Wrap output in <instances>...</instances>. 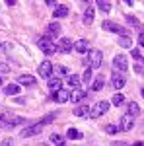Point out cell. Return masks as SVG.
<instances>
[{"label": "cell", "mask_w": 144, "mask_h": 146, "mask_svg": "<svg viewBox=\"0 0 144 146\" xmlns=\"http://www.w3.org/2000/svg\"><path fill=\"white\" fill-rule=\"evenodd\" d=\"M23 123H25V119L14 115V113H2V115H0V125L6 127V129H14V127L23 125Z\"/></svg>", "instance_id": "obj_1"}, {"label": "cell", "mask_w": 144, "mask_h": 146, "mask_svg": "<svg viewBox=\"0 0 144 146\" xmlns=\"http://www.w3.org/2000/svg\"><path fill=\"white\" fill-rule=\"evenodd\" d=\"M84 62H86V68H101V64H103V53L100 49H92L88 53V58Z\"/></svg>", "instance_id": "obj_2"}, {"label": "cell", "mask_w": 144, "mask_h": 146, "mask_svg": "<svg viewBox=\"0 0 144 146\" xmlns=\"http://www.w3.org/2000/svg\"><path fill=\"white\" fill-rule=\"evenodd\" d=\"M37 45H39V49H41V51H43L47 56H51V55H55V53H56L55 41H53L49 35H43V37H39V39H37Z\"/></svg>", "instance_id": "obj_3"}, {"label": "cell", "mask_w": 144, "mask_h": 146, "mask_svg": "<svg viewBox=\"0 0 144 146\" xmlns=\"http://www.w3.org/2000/svg\"><path fill=\"white\" fill-rule=\"evenodd\" d=\"M109 101H98V103H96V105H94V107H92V111H90V117H92V119H100L101 115H103V113H107V109H109Z\"/></svg>", "instance_id": "obj_4"}, {"label": "cell", "mask_w": 144, "mask_h": 146, "mask_svg": "<svg viewBox=\"0 0 144 146\" xmlns=\"http://www.w3.org/2000/svg\"><path fill=\"white\" fill-rule=\"evenodd\" d=\"M101 27L105 29V31H111V33H119V35H129V31L123 27V25H119V23H115V22H111V20H105V22L101 23Z\"/></svg>", "instance_id": "obj_5"}, {"label": "cell", "mask_w": 144, "mask_h": 146, "mask_svg": "<svg viewBox=\"0 0 144 146\" xmlns=\"http://www.w3.org/2000/svg\"><path fill=\"white\" fill-rule=\"evenodd\" d=\"M43 131V125H41V121H37V123H33V125H29V127H25L20 135L23 136V138H29V136H35V135H39Z\"/></svg>", "instance_id": "obj_6"}, {"label": "cell", "mask_w": 144, "mask_h": 146, "mask_svg": "<svg viewBox=\"0 0 144 146\" xmlns=\"http://www.w3.org/2000/svg\"><path fill=\"white\" fill-rule=\"evenodd\" d=\"M53 70H55L53 62H51V60H43V62H41V66H39V76H41V78H49V80H51Z\"/></svg>", "instance_id": "obj_7"}, {"label": "cell", "mask_w": 144, "mask_h": 146, "mask_svg": "<svg viewBox=\"0 0 144 146\" xmlns=\"http://www.w3.org/2000/svg\"><path fill=\"white\" fill-rule=\"evenodd\" d=\"M113 68H115V72H125L129 64H127V56L125 55H117L113 58Z\"/></svg>", "instance_id": "obj_8"}, {"label": "cell", "mask_w": 144, "mask_h": 146, "mask_svg": "<svg viewBox=\"0 0 144 146\" xmlns=\"http://www.w3.org/2000/svg\"><path fill=\"white\" fill-rule=\"evenodd\" d=\"M74 49V43H72V39H68V37H62L58 43H56V51L58 53H70Z\"/></svg>", "instance_id": "obj_9"}, {"label": "cell", "mask_w": 144, "mask_h": 146, "mask_svg": "<svg viewBox=\"0 0 144 146\" xmlns=\"http://www.w3.org/2000/svg\"><path fill=\"white\" fill-rule=\"evenodd\" d=\"M133 127H134V117L129 115V113H125L121 117V121H119V129L121 131H131Z\"/></svg>", "instance_id": "obj_10"}, {"label": "cell", "mask_w": 144, "mask_h": 146, "mask_svg": "<svg viewBox=\"0 0 144 146\" xmlns=\"http://www.w3.org/2000/svg\"><path fill=\"white\" fill-rule=\"evenodd\" d=\"M111 84H113V88H115V90H121L123 86L127 84L125 74H123V72H113V76H111Z\"/></svg>", "instance_id": "obj_11"}, {"label": "cell", "mask_w": 144, "mask_h": 146, "mask_svg": "<svg viewBox=\"0 0 144 146\" xmlns=\"http://www.w3.org/2000/svg\"><path fill=\"white\" fill-rule=\"evenodd\" d=\"M37 84V78H33L31 74H22L18 76V86H25V88H33Z\"/></svg>", "instance_id": "obj_12"}, {"label": "cell", "mask_w": 144, "mask_h": 146, "mask_svg": "<svg viewBox=\"0 0 144 146\" xmlns=\"http://www.w3.org/2000/svg\"><path fill=\"white\" fill-rule=\"evenodd\" d=\"M74 51H76V53H80V55H86V53H90L92 49H90L88 39H78L76 43H74Z\"/></svg>", "instance_id": "obj_13"}, {"label": "cell", "mask_w": 144, "mask_h": 146, "mask_svg": "<svg viewBox=\"0 0 144 146\" xmlns=\"http://www.w3.org/2000/svg\"><path fill=\"white\" fill-rule=\"evenodd\" d=\"M60 31H62V27H60V23H58V22H51L49 25H47V35H49L51 39H53V37H58Z\"/></svg>", "instance_id": "obj_14"}, {"label": "cell", "mask_w": 144, "mask_h": 146, "mask_svg": "<svg viewBox=\"0 0 144 146\" xmlns=\"http://www.w3.org/2000/svg\"><path fill=\"white\" fill-rule=\"evenodd\" d=\"M70 92L68 90H60L56 92V94H53V101H56V103H66V101H70Z\"/></svg>", "instance_id": "obj_15"}, {"label": "cell", "mask_w": 144, "mask_h": 146, "mask_svg": "<svg viewBox=\"0 0 144 146\" xmlns=\"http://www.w3.org/2000/svg\"><path fill=\"white\" fill-rule=\"evenodd\" d=\"M53 16H55V22H56V20H60V18H66V16H68V6L58 4V6L55 8V14H53Z\"/></svg>", "instance_id": "obj_16"}, {"label": "cell", "mask_w": 144, "mask_h": 146, "mask_svg": "<svg viewBox=\"0 0 144 146\" xmlns=\"http://www.w3.org/2000/svg\"><path fill=\"white\" fill-rule=\"evenodd\" d=\"M49 90L55 92V94H56V92H60V90H62V80H60V78H51V80H49Z\"/></svg>", "instance_id": "obj_17"}, {"label": "cell", "mask_w": 144, "mask_h": 146, "mask_svg": "<svg viewBox=\"0 0 144 146\" xmlns=\"http://www.w3.org/2000/svg\"><path fill=\"white\" fill-rule=\"evenodd\" d=\"M86 96H88V92H84V90H80V88H78V90L72 92L70 100H72V103H78V101H82V100H84Z\"/></svg>", "instance_id": "obj_18"}, {"label": "cell", "mask_w": 144, "mask_h": 146, "mask_svg": "<svg viewBox=\"0 0 144 146\" xmlns=\"http://www.w3.org/2000/svg\"><path fill=\"white\" fill-rule=\"evenodd\" d=\"M90 111H92V107H88V105H78L76 109H74V115L76 117H88Z\"/></svg>", "instance_id": "obj_19"}, {"label": "cell", "mask_w": 144, "mask_h": 146, "mask_svg": "<svg viewBox=\"0 0 144 146\" xmlns=\"http://www.w3.org/2000/svg\"><path fill=\"white\" fill-rule=\"evenodd\" d=\"M103 86H105V78H103V74H101V76H96L94 84H92V90H94V92H100Z\"/></svg>", "instance_id": "obj_20"}, {"label": "cell", "mask_w": 144, "mask_h": 146, "mask_svg": "<svg viewBox=\"0 0 144 146\" xmlns=\"http://www.w3.org/2000/svg\"><path fill=\"white\" fill-rule=\"evenodd\" d=\"M66 82H68V86H70V88H74V90L80 88V76H76V74H68Z\"/></svg>", "instance_id": "obj_21"}, {"label": "cell", "mask_w": 144, "mask_h": 146, "mask_svg": "<svg viewBox=\"0 0 144 146\" xmlns=\"http://www.w3.org/2000/svg\"><path fill=\"white\" fill-rule=\"evenodd\" d=\"M127 109H129V115H133V117H136L138 113H140V107H138V103H134V101H131L129 105H127Z\"/></svg>", "instance_id": "obj_22"}, {"label": "cell", "mask_w": 144, "mask_h": 146, "mask_svg": "<svg viewBox=\"0 0 144 146\" xmlns=\"http://www.w3.org/2000/svg\"><path fill=\"white\" fill-rule=\"evenodd\" d=\"M4 92H6L8 96H16V94H20V86H18V84H8V86L4 88Z\"/></svg>", "instance_id": "obj_23"}, {"label": "cell", "mask_w": 144, "mask_h": 146, "mask_svg": "<svg viewBox=\"0 0 144 146\" xmlns=\"http://www.w3.org/2000/svg\"><path fill=\"white\" fill-rule=\"evenodd\" d=\"M94 22V8H92V6H88V10L84 12V23H92Z\"/></svg>", "instance_id": "obj_24"}, {"label": "cell", "mask_w": 144, "mask_h": 146, "mask_svg": "<svg viewBox=\"0 0 144 146\" xmlns=\"http://www.w3.org/2000/svg\"><path fill=\"white\" fill-rule=\"evenodd\" d=\"M66 136L68 138H70V140H74V138H82V133H80V131H76V129H72V127H70V129H68L66 131Z\"/></svg>", "instance_id": "obj_25"}, {"label": "cell", "mask_w": 144, "mask_h": 146, "mask_svg": "<svg viewBox=\"0 0 144 146\" xmlns=\"http://www.w3.org/2000/svg\"><path fill=\"white\" fill-rule=\"evenodd\" d=\"M55 119H56V113H55V111H53V113H47V115H45L43 119H41V125H43V127H45V125L53 123Z\"/></svg>", "instance_id": "obj_26"}, {"label": "cell", "mask_w": 144, "mask_h": 146, "mask_svg": "<svg viewBox=\"0 0 144 146\" xmlns=\"http://www.w3.org/2000/svg\"><path fill=\"white\" fill-rule=\"evenodd\" d=\"M49 140L53 142L55 146H60V144H64V140H62V136L60 135H56V133H53V135L49 136Z\"/></svg>", "instance_id": "obj_27"}, {"label": "cell", "mask_w": 144, "mask_h": 146, "mask_svg": "<svg viewBox=\"0 0 144 146\" xmlns=\"http://www.w3.org/2000/svg\"><path fill=\"white\" fill-rule=\"evenodd\" d=\"M111 103H113V105H117V107L123 105V103H125V96H123V94H115V96H113V100H111Z\"/></svg>", "instance_id": "obj_28"}, {"label": "cell", "mask_w": 144, "mask_h": 146, "mask_svg": "<svg viewBox=\"0 0 144 146\" xmlns=\"http://www.w3.org/2000/svg\"><path fill=\"white\" fill-rule=\"evenodd\" d=\"M98 8H100L101 12H105V14H109L111 12V4L109 2H103V0H98Z\"/></svg>", "instance_id": "obj_29"}, {"label": "cell", "mask_w": 144, "mask_h": 146, "mask_svg": "<svg viewBox=\"0 0 144 146\" xmlns=\"http://www.w3.org/2000/svg\"><path fill=\"white\" fill-rule=\"evenodd\" d=\"M119 131H121V129H119L117 125H105V133H107V135H117Z\"/></svg>", "instance_id": "obj_30"}, {"label": "cell", "mask_w": 144, "mask_h": 146, "mask_svg": "<svg viewBox=\"0 0 144 146\" xmlns=\"http://www.w3.org/2000/svg\"><path fill=\"white\" fill-rule=\"evenodd\" d=\"M82 82H84V84H90V82H92V68H86V70H84Z\"/></svg>", "instance_id": "obj_31"}, {"label": "cell", "mask_w": 144, "mask_h": 146, "mask_svg": "<svg viewBox=\"0 0 144 146\" xmlns=\"http://www.w3.org/2000/svg\"><path fill=\"white\" fill-rule=\"evenodd\" d=\"M119 43H121V47H131V45H133V41H131V37H129V35L119 37Z\"/></svg>", "instance_id": "obj_32"}, {"label": "cell", "mask_w": 144, "mask_h": 146, "mask_svg": "<svg viewBox=\"0 0 144 146\" xmlns=\"http://www.w3.org/2000/svg\"><path fill=\"white\" fill-rule=\"evenodd\" d=\"M131 55H133V58L134 60H142V55H140V51L134 47V49H131Z\"/></svg>", "instance_id": "obj_33"}, {"label": "cell", "mask_w": 144, "mask_h": 146, "mask_svg": "<svg viewBox=\"0 0 144 146\" xmlns=\"http://www.w3.org/2000/svg\"><path fill=\"white\" fill-rule=\"evenodd\" d=\"M127 22L131 23V25H140V22H138L134 16H127Z\"/></svg>", "instance_id": "obj_34"}, {"label": "cell", "mask_w": 144, "mask_h": 146, "mask_svg": "<svg viewBox=\"0 0 144 146\" xmlns=\"http://www.w3.org/2000/svg\"><path fill=\"white\" fill-rule=\"evenodd\" d=\"M0 72H10V64H6V62H0Z\"/></svg>", "instance_id": "obj_35"}, {"label": "cell", "mask_w": 144, "mask_h": 146, "mask_svg": "<svg viewBox=\"0 0 144 146\" xmlns=\"http://www.w3.org/2000/svg\"><path fill=\"white\" fill-rule=\"evenodd\" d=\"M0 146H12V138H4V140H2V144Z\"/></svg>", "instance_id": "obj_36"}, {"label": "cell", "mask_w": 144, "mask_h": 146, "mask_svg": "<svg viewBox=\"0 0 144 146\" xmlns=\"http://www.w3.org/2000/svg\"><path fill=\"white\" fill-rule=\"evenodd\" d=\"M138 45H140V47H144V33H140V35H138Z\"/></svg>", "instance_id": "obj_37"}, {"label": "cell", "mask_w": 144, "mask_h": 146, "mask_svg": "<svg viewBox=\"0 0 144 146\" xmlns=\"http://www.w3.org/2000/svg\"><path fill=\"white\" fill-rule=\"evenodd\" d=\"M47 4H49V6H51V8H56V6H58V4H56L55 0H47Z\"/></svg>", "instance_id": "obj_38"}, {"label": "cell", "mask_w": 144, "mask_h": 146, "mask_svg": "<svg viewBox=\"0 0 144 146\" xmlns=\"http://www.w3.org/2000/svg\"><path fill=\"white\" fill-rule=\"evenodd\" d=\"M115 146H133V144H125V142H121V144H115Z\"/></svg>", "instance_id": "obj_39"}, {"label": "cell", "mask_w": 144, "mask_h": 146, "mask_svg": "<svg viewBox=\"0 0 144 146\" xmlns=\"http://www.w3.org/2000/svg\"><path fill=\"white\" fill-rule=\"evenodd\" d=\"M133 146H144V144H142V142H134Z\"/></svg>", "instance_id": "obj_40"}, {"label": "cell", "mask_w": 144, "mask_h": 146, "mask_svg": "<svg viewBox=\"0 0 144 146\" xmlns=\"http://www.w3.org/2000/svg\"><path fill=\"white\" fill-rule=\"evenodd\" d=\"M140 96H142V98H144V88H142V90H140Z\"/></svg>", "instance_id": "obj_41"}, {"label": "cell", "mask_w": 144, "mask_h": 146, "mask_svg": "<svg viewBox=\"0 0 144 146\" xmlns=\"http://www.w3.org/2000/svg\"><path fill=\"white\" fill-rule=\"evenodd\" d=\"M60 146H68V144H66V142H64V144H60Z\"/></svg>", "instance_id": "obj_42"}, {"label": "cell", "mask_w": 144, "mask_h": 146, "mask_svg": "<svg viewBox=\"0 0 144 146\" xmlns=\"http://www.w3.org/2000/svg\"><path fill=\"white\" fill-rule=\"evenodd\" d=\"M0 84H2V78H0Z\"/></svg>", "instance_id": "obj_43"}, {"label": "cell", "mask_w": 144, "mask_h": 146, "mask_svg": "<svg viewBox=\"0 0 144 146\" xmlns=\"http://www.w3.org/2000/svg\"><path fill=\"white\" fill-rule=\"evenodd\" d=\"M142 62H144V56H142Z\"/></svg>", "instance_id": "obj_44"}, {"label": "cell", "mask_w": 144, "mask_h": 146, "mask_svg": "<svg viewBox=\"0 0 144 146\" xmlns=\"http://www.w3.org/2000/svg\"><path fill=\"white\" fill-rule=\"evenodd\" d=\"M41 146H47V144H41Z\"/></svg>", "instance_id": "obj_45"}]
</instances>
